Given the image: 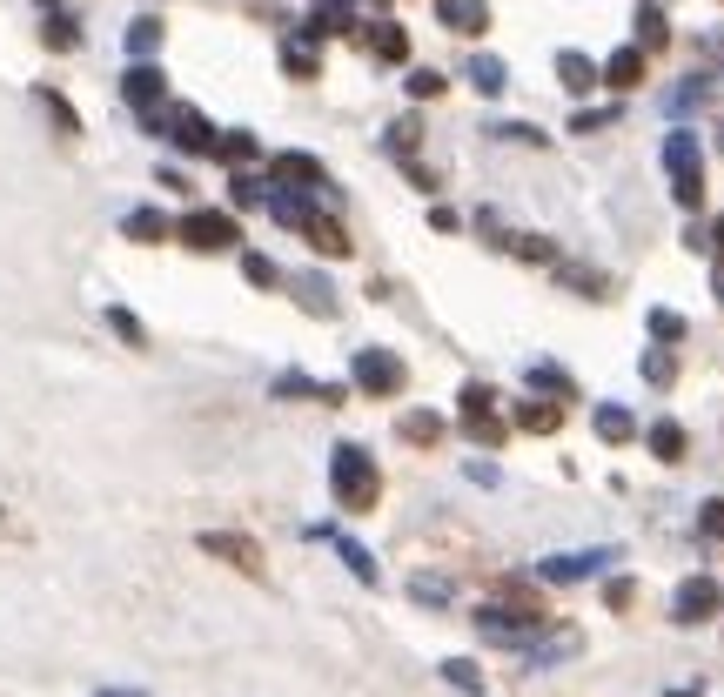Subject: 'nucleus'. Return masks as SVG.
I'll use <instances>...</instances> for the list:
<instances>
[{"instance_id": "56", "label": "nucleus", "mask_w": 724, "mask_h": 697, "mask_svg": "<svg viewBox=\"0 0 724 697\" xmlns=\"http://www.w3.org/2000/svg\"><path fill=\"white\" fill-rule=\"evenodd\" d=\"M0 523H7V510H0Z\"/></svg>"}, {"instance_id": "26", "label": "nucleus", "mask_w": 724, "mask_h": 697, "mask_svg": "<svg viewBox=\"0 0 724 697\" xmlns=\"http://www.w3.org/2000/svg\"><path fill=\"white\" fill-rule=\"evenodd\" d=\"M443 684H456L463 697H490V684H483V671H476L470 657H450V664H443Z\"/></svg>"}, {"instance_id": "43", "label": "nucleus", "mask_w": 724, "mask_h": 697, "mask_svg": "<svg viewBox=\"0 0 724 697\" xmlns=\"http://www.w3.org/2000/svg\"><path fill=\"white\" fill-rule=\"evenodd\" d=\"M651 336L657 342H684V315L678 309H651Z\"/></svg>"}, {"instance_id": "2", "label": "nucleus", "mask_w": 724, "mask_h": 697, "mask_svg": "<svg viewBox=\"0 0 724 697\" xmlns=\"http://www.w3.org/2000/svg\"><path fill=\"white\" fill-rule=\"evenodd\" d=\"M664 168H671V195H678L684 208L704 202V155H698V135L691 128H678V135L664 141Z\"/></svg>"}, {"instance_id": "52", "label": "nucleus", "mask_w": 724, "mask_h": 697, "mask_svg": "<svg viewBox=\"0 0 724 697\" xmlns=\"http://www.w3.org/2000/svg\"><path fill=\"white\" fill-rule=\"evenodd\" d=\"M94 697H148V691H94Z\"/></svg>"}, {"instance_id": "24", "label": "nucleus", "mask_w": 724, "mask_h": 697, "mask_svg": "<svg viewBox=\"0 0 724 697\" xmlns=\"http://www.w3.org/2000/svg\"><path fill=\"white\" fill-rule=\"evenodd\" d=\"M597 436H604V443H631L637 416H631V409H617V403H604V409H597Z\"/></svg>"}, {"instance_id": "25", "label": "nucleus", "mask_w": 724, "mask_h": 697, "mask_svg": "<svg viewBox=\"0 0 724 697\" xmlns=\"http://www.w3.org/2000/svg\"><path fill=\"white\" fill-rule=\"evenodd\" d=\"M41 47H54V54L81 47V21H74V14H47V27H41Z\"/></svg>"}, {"instance_id": "54", "label": "nucleus", "mask_w": 724, "mask_h": 697, "mask_svg": "<svg viewBox=\"0 0 724 697\" xmlns=\"http://www.w3.org/2000/svg\"><path fill=\"white\" fill-rule=\"evenodd\" d=\"M718 302H724V269H718Z\"/></svg>"}, {"instance_id": "28", "label": "nucleus", "mask_w": 724, "mask_h": 697, "mask_svg": "<svg viewBox=\"0 0 724 697\" xmlns=\"http://www.w3.org/2000/svg\"><path fill=\"white\" fill-rule=\"evenodd\" d=\"M530 389H543V396H577V383H570L564 369H557V362H530Z\"/></svg>"}, {"instance_id": "1", "label": "nucleus", "mask_w": 724, "mask_h": 697, "mask_svg": "<svg viewBox=\"0 0 724 697\" xmlns=\"http://www.w3.org/2000/svg\"><path fill=\"white\" fill-rule=\"evenodd\" d=\"M329 490H336V510H349V517L376 510V496H383L376 456L362 450V443H336V456H329Z\"/></svg>"}, {"instance_id": "8", "label": "nucleus", "mask_w": 724, "mask_h": 697, "mask_svg": "<svg viewBox=\"0 0 724 697\" xmlns=\"http://www.w3.org/2000/svg\"><path fill=\"white\" fill-rule=\"evenodd\" d=\"M604 563H617V550H557V557L537 563L543 584H584V577H597Z\"/></svg>"}, {"instance_id": "36", "label": "nucleus", "mask_w": 724, "mask_h": 697, "mask_svg": "<svg viewBox=\"0 0 724 697\" xmlns=\"http://www.w3.org/2000/svg\"><path fill=\"white\" fill-rule=\"evenodd\" d=\"M228 202H235V208H262L269 195H262V181H255V175H242V168H235V181H228Z\"/></svg>"}, {"instance_id": "7", "label": "nucleus", "mask_w": 724, "mask_h": 697, "mask_svg": "<svg viewBox=\"0 0 724 697\" xmlns=\"http://www.w3.org/2000/svg\"><path fill=\"white\" fill-rule=\"evenodd\" d=\"M537 630H543L537 617H510V610H497V604L476 610V637H483V644H503V651H523Z\"/></svg>"}, {"instance_id": "31", "label": "nucleus", "mask_w": 724, "mask_h": 697, "mask_svg": "<svg viewBox=\"0 0 724 697\" xmlns=\"http://www.w3.org/2000/svg\"><path fill=\"white\" fill-rule=\"evenodd\" d=\"M155 47H161V21H155V14H141V21L128 27V54H135V61H148Z\"/></svg>"}, {"instance_id": "23", "label": "nucleus", "mask_w": 724, "mask_h": 697, "mask_svg": "<svg viewBox=\"0 0 724 697\" xmlns=\"http://www.w3.org/2000/svg\"><path fill=\"white\" fill-rule=\"evenodd\" d=\"M684 450H691V436H684L678 423H651V456L657 463H684Z\"/></svg>"}, {"instance_id": "12", "label": "nucleus", "mask_w": 724, "mask_h": 697, "mask_svg": "<svg viewBox=\"0 0 724 697\" xmlns=\"http://www.w3.org/2000/svg\"><path fill=\"white\" fill-rule=\"evenodd\" d=\"M295 235L316 248V255H349V228H342V222H329V215H316V208L302 215V228H295Z\"/></svg>"}, {"instance_id": "33", "label": "nucleus", "mask_w": 724, "mask_h": 697, "mask_svg": "<svg viewBox=\"0 0 724 697\" xmlns=\"http://www.w3.org/2000/svg\"><path fill=\"white\" fill-rule=\"evenodd\" d=\"M644 383L671 389V383H678V356H671V349H651V356H644Z\"/></svg>"}, {"instance_id": "17", "label": "nucleus", "mask_w": 724, "mask_h": 697, "mask_svg": "<svg viewBox=\"0 0 724 697\" xmlns=\"http://www.w3.org/2000/svg\"><path fill=\"white\" fill-rule=\"evenodd\" d=\"M597 81H604V88H617V94H624V88H637V81H644V54H637V47H624V54H611Z\"/></svg>"}, {"instance_id": "32", "label": "nucleus", "mask_w": 724, "mask_h": 697, "mask_svg": "<svg viewBox=\"0 0 724 697\" xmlns=\"http://www.w3.org/2000/svg\"><path fill=\"white\" fill-rule=\"evenodd\" d=\"M282 68H289L295 81H316V68H322V61H316V47H302V41H282Z\"/></svg>"}, {"instance_id": "27", "label": "nucleus", "mask_w": 724, "mask_h": 697, "mask_svg": "<svg viewBox=\"0 0 724 697\" xmlns=\"http://www.w3.org/2000/svg\"><path fill=\"white\" fill-rule=\"evenodd\" d=\"M557 81H564V94H590L597 88V68H590L584 54H564V61H557Z\"/></svg>"}, {"instance_id": "18", "label": "nucleus", "mask_w": 724, "mask_h": 697, "mask_svg": "<svg viewBox=\"0 0 724 697\" xmlns=\"http://www.w3.org/2000/svg\"><path fill=\"white\" fill-rule=\"evenodd\" d=\"M362 41H369V54H376V61H409V34H403L396 21H376Z\"/></svg>"}, {"instance_id": "39", "label": "nucleus", "mask_w": 724, "mask_h": 697, "mask_svg": "<svg viewBox=\"0 0 724 697\" xmlns=\"http://www.w3.org/2000/svg\"><path fill=\"white\" fill-rule=\"evenodd\" d=\"M409 597H416V604H450V584H443V577H409Z\"/></svg>"}, {"instance_id": "16", "label": "nucleus", "mask_w": 724, "mask_h": 697, "mask_svg": "<svg viewBox=\"0 0 724 697\" xmlns=\"http://www.w3.org/2000/svg\"><path fill=\"white\" fill-rule=\"evenodd\" d=\"M577 644H584V637H577V630H550V637H543V644H523V657H530V664H564V657H577Z\"/></svg>"}, {"instance_id": "48", "label": "nucleus", "mask_w": 724, "mask_h": 697, "mask_svg": "<svg viewBox=\"0 0 724 697\" xmlns=\"http://www.w3.org/2000/svg\"><path fill=\"white\" fill-rule=\"evenodd\" d=\"M510 248H517L523 262H550V255H557V248L543 242V235H523V242H510Z\"/></svg>"}, {"instance_id": "35", "label": "nucleus", "mask_w": 724, "mask_h": 697, "mask_svg": "<svg viewBox=\"0 0 724 697\" xmlns=\"http://www.w3.org/2000/svg\"><path fill=\"white\" fill-rule=\"evenodd\" d=\"M275 396H282V403H289V396H316L322 403V383L316 376H302V369H282V376H275Z\"/></svg>"}, {"instance_id": "20", "label": "nucleus", "mask_w": 724, "mask_h": 697, "mask_svg": "<svg viewBox=\"0 0 724 697\" xmlns=\"http://www.w3.org/2000/svg\"><path fill=\"white\" fill-rule=\"evenodd\" d=\"M463 81H470L476 94H503V61L497 54H470V61H463Z\"/></svg>"}, {"instance_id": "53", "label": "nucleus", "mask_w": 724, "mask_h": 697, "mask_svg": "<svg viewBox=\"0 0 724 697\" xmlns=\"http://www.w3.org/2000/svg\"><path fill=\"white\" fill-rule=\"evenodd\" d=\"M711 54H718V61H724V34H718V41H711Z\"/></svg>"}, {"instance_id": "4", "label": "nucleus", "mask_w": 724, "mask_h": 697, "mask_svg": "<svg viewBox=\"0 0 724 697\" xmlns=\"http://www.w3.org/2000/svg\"><path fill=\"white\" fill-rule=\"evenodd\" d=\"M175 235H181L188 248H202V255H222V248L242 242V228H235V215H228V208H188V215L175 222Z\"/></svg>"}, {"instance_id": "34", "label": "nucleus", "mask_w": 724, "mask_h": 697, "mask_svg": "<svg viewBox=\"0 0 724 697\" xmlns=\"http://www.w3.org/2000/svg\"><path fill=\"white\" fill-rule=\"evenodd\" d=\"M637 34H644V47H664V41H671V21H664V7H637Z\"/></svg>"}, {"instance_id": "9", "label": "nucleus", "mask_w": 724, "mask_h": 697, "mask_svg": "<svg viewBox=\"0 0 724 697\" xmlns=\"http://www.w3.org/2000/svg\"><path fill=\"white\" fill-rule=\"evenodd\" d=\"M121 101H128V108H161V101H168V74L155 68V61H135V68L121 74Z\"/></svg>"}, {"instance_id": "40", "label": "nucleus", "mask_w": 724, "mask_h": 697, "mask_svg": "<svg viewBox=\"0 0 724 697\" xmlns=\"http://www.w3.org/2000/svg\"><path fill=\"white\" fill-rule=\"evenodd\" d=\"M342 563H349V570H356L362 584H376V557H369V550H362L356 537H342Z\"/></svg>"}, {"instance_id": "14", "label": "nucleus", "mask_w": 724, "mask_h": 697, "mask_svg": "<svg viewBox=\"0 0 724 697\" xmlns=\"http://www.w3.org/2000/svg\"><path fill=\"white\" fill-rule=\"evenodd\" d=\"M121 235H128V242H168L175 222H168L161 208H128V215H121Z\"/></svg>"}, {"instance_id": "51", "label": "nucleus", "mask_w": 724, "mask_h": 697, "mask_svg": "<svg viewBox=\"0 0 724 697\" xmlns=\"http://www.w3.org/2000/svg\"><path fill=\"white\" fill-rule=\"evenodd\" d=\"M490 403H497V396H490L483 383H470V389H463V409H490Z\"/></svg>"}, {"instance_id": "49", "label": "nucleus", "mask_w": 724, "mask_h": 697, "mask_svg": "<svg viewBox=\"0 0 724 697\" xmlns=\"http://www.w3.org/2000/svg\"><path fill=\"white\" fill-rule=\"evenodd\" d=\"M564 282H570V289H590V295H604V289H611V282H604L597 269H564Z\"/></svg>"}, {"instance_id": "45", "label": "nucleus", "mask_w": 724, "mask_h": 697, "mask_svg": "<svg viewBox=\"0 0 724 697\" xmlns=\"http://www.w3.org/2000/svg\"><path fill=\"white\" fill-rule=\"evenodd\" d=\"M443 88H450V81H443L436 68H416V74H409V94H416V101H436Z\"/></svg>"}, {"instance_id": "19", "label": "nucleus", "mask_w": 724, "mask_h": 697, "mask_svg": "<svg viewBox=\"0 0 724 697\" xmlns=\"http://www.w3.org/2000/svg\"><path fill=\"white\" fill-rule=\"evenodd\" d=\"M396 429H403V443H416V450H436V443H443V416H430V409H409Z\"/></svg>"}, {"instance_id": "15", "label": "nucleus", "mask_w": 724, "mask_h": 697, "mask_svg": "<svg viewBox=\"0 0 724 697\" xmlns=\"http://www.w3.org/2000/svg\"><path fill=\"white\" fill-rule=\"evenodd\" d=\"M564 423V403H517L510 409V429H530V436H550Z\"/></svg>"}, {"instance_id": "55", "label": "nucleus", "mask_w": 724, "mask_h": 697, "mask_svg": "<svg viewBox=\"0 0 724 697\" xmlns=\"http://www.w3.org/2000/svg\"><path fill=\"white\" fill-rule=\"evenodd\" d=\"M41 7H54V0H41Z\"/></svg>"}, {"instance_id": "10", "label": "nucleus", "mask_w": 724, "mask_h": 697, "mask_svg": "<svg viewBox=\"0 0 724 697\" xmlns=\"http://www.w3.org/2000/svg\"><path fill=\"white\" fill-rule=\"evenodd\" d=\"M718 604H724V590L711 584V577H684L678 597H671V617H678V624H704Z\"/></svg>"}, {"instance_id": "41", "label": "nucleus", "mask_w": 724, "mask_h": 697, "mask_svg": "<svg viewBox=\"0 0 724 697\" xmlns=\"http://www.w3.org/2000/svg\"><path fill=\"white\" fill-rule=\"evenodd\" d=\"M242 275H249L255 289H275V282H282V269H275L269 255H242Z\"/></svg>"}, {"instance_id": "29", "label": "nucleus", "mask_w": 724, "mask_h": 697, "mask_svg": "<svg viewBox=\"0 0 724 697\" xmlns=\"http://www.w3.org/2000/svg\"><path fill=\"white\" fill-rule=\"evenodd\" d=\"M34 101H41V108H47V121H54V128H61V135H81V114H74L68 108V101H61V94H54V88H34Z\"/></svg>"}, {"instance_id": "6", "label": "nucleus", "mask_w": 724, "mask_h": 697, "mask_svg": "<svg viewBox=\"0 0 724 697\" xmlns=\"http://www.w3.org/2000/svg\"><path fill=\"white\" fill-rule=\"evenodd\" d=\"M202 557H222L228 570H242V577H262V543L242 537V530H202Z\"/></svg>"}, {"instance_id": "13", "label": "nucleus", "mask_w": 724, "mask_h": 697, "mask_svg": "<svg viewBox=\"0 0 724 697\" xmlns=\"http://www.w3.org/2000/svg\"><path fill=\"white\" fill-rule=\"evenodd\" d=\"M436 21L450 27V34H483V27H490V7H483V0H436Z\"/></svg>"}, {"instance_id": "38", "label": "nucleus", "mask_w": 724, "mask_h": 697, "mask_svg": "<svg viewBox=\"0 0 724 697\" xmlns=\"http://www.w3.org/2000/svg\"><path fill=\"white\" fill-rule=\"evenodd\" d=\"M416 141H423V121H416V114H403V121L389 128V148H396V155H416Z\"/></svg>"}, {"instance_id": "21", "label": "nucleus", "mask_w": 724, "mask_h": 697, "mask_svg": "<svg viewBox=\"0 0 724 697\" xmlns=\"http://www.w3.org/2000/svg\"><path fill=\"white\" fill-rule=\"evenodd\" d=\"M463 436H476L483 450H497L503 436H510V423H503V416H490V409H463Z\"/></svg>"}, {"instance_id": "46", "label": "nucleus", "mask_w": 724, "mask_h": 697, "mask_svg": "<svg viewBox=\"0 0 724 697\" xmlns=\"http://www.w3.org/2000/svg\"><path fill=\"white\" fill-rule=\"evenodd\" d=\"M631 597H637L631 577H611V584H604V604H611V610H631Z\"/></svg>"}, {"instance_id": "5", "label": "nucleus", "mask_w": 724, "mask_h": 697, "mask_svg": "<svg viewBox=\"0 0 724 697\" xmlns=\"http://www.w3.org/2000/svg\"><path fill=\"white\" fill-rule=\"evenodd\" d=\"M349 376H356L362 396H396V389L409 383L403 356H389V349H356V356H349Z\"/></svg>"}, {"instance_id": "3", "label": "nucleus", "mask_w": 724, "mask_h": 697, "mask_svg": "<svg viewBox=\"0 0 724 697\" xmlns=\"http://www.w3.org/2000/svg\"><path fill=\"white\" fill-rule=\"evenodd\" d=\"M148 128H155L161 141H175L181 155H208V148H215V128H208L202 108H148Z\"/></svg>"}, {"instance_id": "37", "label": "nucleus", "mask_w": 724, "mask_h": 697, "mask_svg": "<svg viewBox=\"0 0 724 697\" xmlns=\"http://www.w3.org/2000/svg\"><path fill=\"white\" fill-rule=\"evenodd\" d=\"M108 329H114L121 342H128V349H148V329H141V322H135L128 309H108Z\"/></svg>"}, {"instance_id": "47", "label": "nucleus", "mask_w": 724, "mask_h": 697, "mask_svg": "<svg viewBox=\"0 0 724 697\" xmlns=\"http://www.w3.org/2000/svg\"><path fill=\"white\" fill-rule=\"evenodd\" d=\"M611 121H617V108H590V114H577L570 128H577V135H597V128H611Z\"/></svg>"}, {"instance_id": "30", "label": "nucleus", "mask_w": 724, "mask_h": 697, "mask_svg": "<svg viewBox=\"0 0 724 697\" xmlns=\"http://www.w3.org/2000/svg\"><path fill=\"white\" fill-rule=\"evenodd\" d=\"M295 295H302V302H309V315H322V322L336 315V289H329L322 275H302V282H295Z\"/></svg>"}, {"instance_id": "22", "label": "nucleus", "mask_w": 724, "mask_h": 697, "mask_svg": "<svg viewBox=\"0 0 724 697\" xmlns=\"http://www.w3.org/2000/svg\"><path fill=\"white\" fill-rule=\"evenodd\" d=\"M208 155H222L228 168H242V161H255L262 148H255V135H249V128H228V135H215V148H208Z\"/></svg>"}, {"instance_id": "44", "label": "nucleus", "mask_w": 724, "mask_h": 697, "mask_svg": "<svg viewBox=\"0 0 724 697\" xmlns=\"http://www.w3.org/2000/svg\"><path fill=\"white\" fill-rule=\"evenodd\" d=\"M698 537H711V543H724V496H711L698 510Z\"/></svg>"}, {"instance_id": "50", "label": "nucleus", "mask_w": 724, "mask_h": 697, "mask_svg": "<svg viewBox=\"0 0 724 697\" xmlns=\"http://www.w3.org/2000/svg\"><path fill=\"white\" fill-rule=\"evenodd\" d=\"M430 228H436V235H456V228H463V215H456V208H430Z\"/></svg>"}, {"instance_id": "11", "label": "nucleus", "mask_w": 724, "mask_h": 697, "mask_svg": "<svg viewBox=\"0 0 724 697\" xmlns=\"http://www.w3.org/2000/svg\"><path fill=\"white\" fill-rule=\"evenodd\" d=\"M269 175L282 181V188H329L322 161H316V155H295V148H289V155H275V161H269Z\"/></svg>"}, {"instance_id": "42", "label": "nucleus", "mask_w": 724, "mask_h": 697, "mask_svg": "<svg viewBox=\"0 0 724 697\" xmlns=\"http://www.w3.org/2000/svg\"><path fill=\"white\" fill-rule=\"evenodd\" d=\"M704 94H711V81H684V88H671V94H664V108H671V114H684V108H698Z\"/></svg>"}]
</instances>
